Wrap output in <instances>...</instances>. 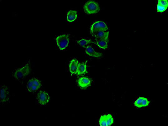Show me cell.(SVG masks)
Segmentation results:
<instances>
[{
  "label": "cell",
  "mask_w": 168,
  "mask_h": 126,
  "mask_svg": "<svg viewBox=\"0 0 168 126\" xmlns=\"http://www.w3.org/2000/svg\"><path fill=\"white\" fill-rule=\"evenodd\" d=\"M31 68L30 61L22 67L15 69L12 72V76L22 84H23L26 78L30 75Z\"/></svg>",
  "instance_id": "obj_1"
},
{
  "label": "cell",
  "mask_w": 168,
  "mask_h": 126,
  "mask_svg": "<svg viewBox=\"0 0 168 126\" xmlns=\"http://www.w3.org/2000/svg\"><path fill=\"white\" fill-rule=\"evenodd\" d=\"M84 11L88 15L97 13L100 10L99 4L94 1H90L87 2L84 6Z\"/></svg>",
  "instance_id": "obj_2"
},
{
  "label": "cell",
  "mask_w": 168,
  "mask_h": 126,
  "mask_svg": "<svg viewBox=\"0 0 168 126\" xmlns=\"http://www.w3.org/2000/svg\"><path fill=\"white\" fill-rule=\"evenodd\" d=\"M41 81L36 78H33L27 82L26 87L28 92L30 93L35 94L41 87Z\"/></svg>",
  "instance_id": "obj_3"
},
{
  "label": "cell",
  "mask_w": 168,
  "mask_h": 126,
  "mask_svg": "<svg viewBox=\"0 0 168 126\" xmlns=\"http://www.w3.org/2000/svg\"><path fill=\"white\" fill-rule=\"evenodd\" d=\"M108 28L106 24L102 21H98L93 23L91 25L90 33L91 36L95 33L100 31H106Z\"/></svg>",
  "instance_id": "obj_4"
},
{
  "label": "cell",
  "mask_w": 168,
  "mask_h": 126,
  "mask_svg": "<svg viewBox=\"0 0 168 126\" xmlns=\"http://www.w3.org/2000/svg\"><path fill=\"white\" fill-rule=\"evenodd\" d=\"M56 40L57 45L61 50L65 49L68 46L69 42V35L68 34H63L57 37Z\"/></svg>",
  "instance_id": "obj_5"
},
{
  "label": "cell",
  "mask_w": 168,
  "mask_h": 126,
  "mask_svg": "<svg viewBox=\"0 0 168 126\" xmlns=\"http://www.w3.org/2000/svg\"><path fill=\"white\" fill-rule=\"evenodd\" d=\"M37 99L38 103L42 105H45L49 102L50 97L45 91H41L38 93Z\"/></svg>",
  "instance_id": "obj_6"
},
{
  "label": "cell",
  "mask_w": 168,
  "mask_h": 126,
  "mask_svg": "<svg viewBox=\"0 0 168 126\" xmlns=\"http://www.w3.org/2000/svg\"><path fill=\"white\" fill-rule=\"evenodd\" d=\"M10 94L8 86L3 85L1 88V103L3 104L10 101Z\"/></svg>",
  "instance_id": "obj_7"
},
{
  "label": "cell",
  "mask_w": 168,
  "mask_h": 126,
  "mask_svg": "<svg viewBox=\"0 0 168 126\" xmlns=\"http://www.w3.org/2000/svg\"><path fill=\"white\" fill-rule=\"evenodd\" d=\"M114 119L112 115L108 114L101 116L99 119V124L101 126H110L113 124Z\"/></svg>",
  "instance_id": "obj_8"
},
{
  "label": "cell",
  "mask_w": 168,
  "mask_h": 126,
  "mask_svg": "<svg viewBox=\"0 0 168 126\" xmlns=\"http://www.w3.org/2000/svg\"><path fill=\"white\" fill-rule=\"evenodd\" d=\"M91 83V80L86 77H81L77 81L78 86L82 89H85L90 86Z\"/></svg>",
  "instance_id": "obj_9"
},
{
  "label": "cell",
  "mask_w": 168,
  "mask_h": 126,
  "mask_svg": "<svg viewBox=\"0 0 168 126\" xmlns=\"http://www.w3.org/2000/svg\"><path fill=\"white\" fill-rule=\"evenodd\" d=\"M149 104V100L144 97H139L134 103L135 106L138 108L147 106Z\"/></svg>",
  "instance_id": "obj_10"
},
{
  "label": "cell",
  "mask_w": 168,
  "mask_h": 126,
  "mask_svg": "<svg viewBox=\"0 0 168 126\" xmlns=\"http://www.w3.org/2000/svg\"><path fill=\"white\" fill-rule=\"evenodd\" d=\"M87 61L79 63L78 64L77 74L78 75L86 74L87 73Z\"/></svg>",
  "instance_id": "obj_11"
},
{
  "label": "cell",
  "mask_w": 168,
  "mask_h": 126,
  "mask_svg": "<svg viewBox=\"0 0 168 126\" xmlns=\"http://www.w3.org/2000/svg\"><path fill=\"white\" fill-rule=\"evenodd\" d=\"M86 53L90 56L95 58H100L103 55L101 53H97L96 52L93 48L91 46H88L86 49Z\"/></svg>",
  "instance_id": "obj_12"
},
{
  "label": "cell",
  "mask_w": 168,
  "mask_h": 126,
  "mask_svg": "<svg viewBox=\"0 0 168 126\" xmlns=\"http://www.w3.org/2000/svg\"><path fill=\"white\" fill-rule=\"evenodd\" d=\"M109 35L108 31H100L92 35V36L95 38L96 41L103 39H108Z\"/></svg>",
  "instance_id": "obj_13"
},
{
  "label": "cell",
  "mask_w": 168,
  "mask_h": 126,
  "mask_svg": "<svg viewBox=\"0 0 168 126\" xmlns=\"http://www.w3.org/2000/svg\"><path fill=\"white\" fill-rule=\"evenodd\" d=\"M79 63L76 59H73L71 60L69 64V71L72 74H77V69Z\"/></svg>",
  "instance_id": "obj_14"
},
{
  "label": "cell",
  "mask_w": 168,
  "mask_h": 126,
  "mask_svg": "<svg viewBox=\"0 0 168 126\" xmlns=\"http://www.w3.org/2000/svg\"><path fill=\"white\" fill-rule=\"evenodd\" d=\"M96 44L101 49L105 50L107 48L109 39H103L96 41Z\"/></svg>",
  "instance_id": "obj_15"
},
{
  "label": "cell",
  "mask_w": 168,
  "mask_h": 126,
  "mask_svg": "<svg viewBox=\"0 0 168 126\" xmlns=\"http://www.w3.org/2000/svg\"><path fill=\"white\" fill-rule=\"evenodd\" d=\"M77 18V12L74 10H70L68 12L67 16V20L69 22H72Z\"/></svg>",
  "instance_id": "obj_16"
},
{
  "label": "cell",
  "mask_w": 168,
  "mask_h": 126,
  "mask_svg": "<svg viewBox=\"0 0 168 126\" xmlns=\"http://www.w3.org/2000/svg\"><path fill=\"white\" fill-rule=\"evenodd\" d=\"M77 42L79 45L81 46L84 47L85 45L89 43H95L91 40H85V39H82V40L77 41Z\"/></svg>",
  "instance_id": "obj_17"
},
{
  "label": "cell",
  "mask_w": 168,
  "mask_h": 126,
  "mask_svg": "<svg viewBox=\"0 0 168 126\" xmlns=\"http://www.w3.org/2000/svg\"><path fill=\"white\" fill-rule=\"evenodd\" d=\"M158 5H160L163 7H165L167 8L168 7V1H158Z\"/></svg>",
  "instance_id": "obj_18"
},
{
  "label": "cell",
  "mask_w": 168,
  "mask_h": 126,
  "mask_svg": "<svg viewBox=\"0 0 168 126\" xmlns=\"http://www.w3.org/2000/svg\"><path fill=\"white\" fill-rule=\"evenodd\" d=\"M167 7H163L157 5V9L158 12H162L165 11L167 9Z\"/></svg>",
  "instance_id": "obj_19"
}]
</instances>
